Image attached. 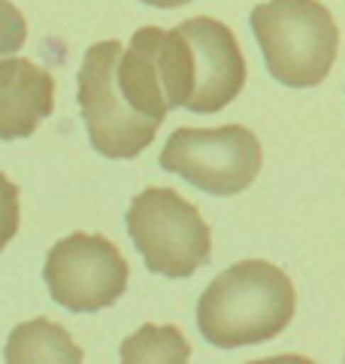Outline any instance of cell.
Returning <instances> with one entry per match:
<instances>
[{"mask_svg": "<svg viewBox=\"0 0 345 364\" xmlns=\"http://www.w3.org/2000/svg\"><path fill=\"white\" fill-rule=\"evenodd\" d=\"M146 6H158V9H176V6H185L191 0H140Z\"/></svg>", "mask_w": 345, "mask_h": 364, "instance_id": "5bb4252c", "label": "cell"}, {"mask_svg": "<svg viewBox=\"0 0 345 364\" xmlns=\"http://www.w3.org/2000/svg\"><path fill=\"white\" fill-rule=\"evenodd\" d=\"M191 346L179 334L176 325H143L133 337L121 343L124 364H143V361H188Z\"/></svg>", "mask_w": 345, "mask_h": 364, "instance_id": "8fae6325", "label": "cell"}, {"mask_svg": "<svg viewBox=\"0 0 345 364\" xmlns=\"http://www.w3.org/2000/svg\"><path fill=\"white\" fill-rule=\"evenodd\" d=\"M4 358L9 364H79L82 349L73 343V337L61 325L49 322V318H33L9 334Z\"/></svg>", "mask_w": 345, "mask_h": 364, "instance_id": "30bf717a", "label": "cell"}, {"mask_svg": "<svg viewBox=\"0 0 345 364\" xmlns=\"http://www.w3.org/2000/svg\"><path fill=\"white\" fill-rule=\"evenodd\" d=\"M158 61L170 109L218 112L239 97L246 85L243 49L224 21L188 18L158 37Z\"/></svg>", "mask_w": 345, "mask_h": 364, "instance_id": "7a4b0ae2", "label": "cell"}, {"mask_svg": "<svg viewBox=\"0 0 345 364\" xmlns=\"http://www.w3.org/2000/svg\"><path fill=\"white\" fill-rule=\"evenodd\" d=\"M55 109V79L28 58L0 61V140H25Z\"/></svg>", "mask_w": 345, "mask_h": 364, "instance_id": "ba28073f", "label": "cell"}, {"mask_svg": "<svg viewBox=\"0 0 345 364\" xmlns=\"http://www.w3.org/2000/svg\"><path fill=\"white\" fill-rule=\"evenodd\" d=\"M43 279L55 304L70 313H97L124 294L131 270L119 246L106 237L70 234L52 246Z\"/></svg>", "mask_w": 345, "mask_h": 364, "instance_id": "52a82bcc", "label": "cell"}, {"mask_svg": "<svg viewBox=\"0 0 345 364\" xmlns=\"http://www.w3.org/2000/svg\"><path fill=\"white\" fill-rule=\"evenodd\" d=\"M251 31L279 85L315 88L339 52V28L318 0H267L251 13Z\"/></svg>", "mask_w": 345, "mask_h": 364, "instance_id": "3957f363", "label": "cell"}, {"mask_svg": "<svg viewBox=\"0 0 345 364\" xmlns=\"http://www.w3.org/2000/svg\"><path fill=\"white\" fill-rule=\"evenodd\" d=\"M158 37L160 28H140L133 33L131 46L121 49L119 61H115V82H119L121 97L128 100L133 112L160 124L170 116V100L164 76H160Z\"/></svg>", "mask_w": 345, "mask_h": 364, "instance_id": "9c48e42d", "label": "cell"}, {"mask_svg": "<svg viewBox=\"0 0 345 364\" xmlns=\"http://www.w3.org/2000/svg\"><path fill=\"white\" fill-rule=\"evenodd\" d=\"M160 167L215 198L246 191L263 167L261 140L246 124L176 128L160 152Z\"/></svg>", "mask_w": 345, "mask_h": 364, "instance_id": "5b68a950", "label": "cell"}, {"mask_svg": "<svg viewBox=\"0 0 345 364\" xmlns=\"http://www.w3.org/2000/svg\"><path fill=\"white\" fill-rule=\"evenodd\" d=\"M124 46L119 40L94 43L85 52L82 70H79V107L88 128L91 146L115 161L136 158L148 149L160 124L143 119L128 107L115 82V61Z\"/></svg>", "mask_w": 345, "mask_h": 364, "instance_id": "8992f818", "label": "cell"}, {"mask_svg": "<svg viewBox=\"0 0 345 364\" xmlns=\"http://www.w3.org/2000/svg\"><path fill=\"white\" fill-rule=\"evenodd\" d=\"M18 231V186L0 173V252Z\"/></svg>", "mask_w": 345, "mask_h": 364, "instance_id": "4fadbf2b", "label": "cell"}, {"mask_svg": "<svg viewBox=\"0 0 345 364\" xmlns=\"http://www.w3.org/2000/svg\"><path fill=\"white\" fill-rule=\"evenodd\" d=\"M128 234L146 267L167 279L194 277L212 252L200 210L172 188H146L128 210Z\"/></svg>", "mask_w": 345, "mask_h": 364, "instance_id": "277c9868", "label": "cell"}, {"mask_svg": "<svg viewBox=\"0 0 345 364\" xmlns=\"http://www.w3.org/2000/svg\"><path fill=\"white\" fill-rule=\"evenodd\" d=\"M28 40V21L9 0H0V58L18 52Z\"/></svg>", "mask_w": 345, "mask_h": 364, "instance_id": "7c38bea8", "label": "cell"}, {"mask_svg": "<svg viewBox=\"0 0 345 364\" xmlns=\"http://www.w3.org/2000/svg\"><path fill=\"white\" fill-rule=\"evenodd\" d=\"M297 291L270 261H239L209 282L197 304V328L215 349H243L279 337L294 318Z\"/></svg>", "mask_w": 345, "mask_h": 364, "instance_id": "6da1fadb", "label": "cell"}]
</instances>
